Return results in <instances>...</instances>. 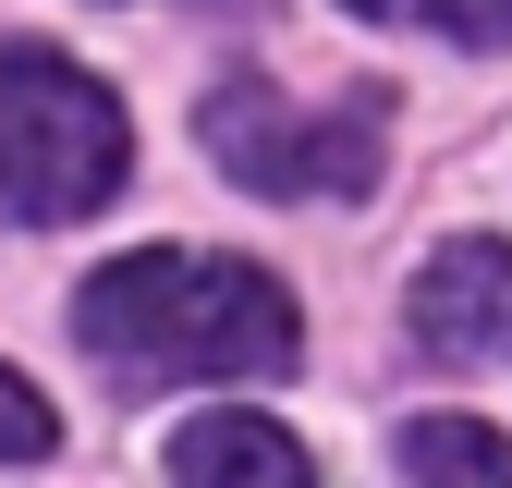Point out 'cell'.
<instances>
[{
	"label": "cell",
	"mask_w": 512,
	"mask_h": 488,
	"mask_svg": "<svg viewBox=\"0 0 512 488\" xmlns=\"http://www.w3.org/2000/svg\"><path fill=\"white\" fill-rule=\"evenodd\" d=\"M74 342L122 379H293L305 318L269 269L208 257V244H147L110 257L74 293Z\"/></svg>",
	"instance_id": "cell-1"
},
{
	"label": "cell",
	"mask_w": 512,
	"mask_h": 488,
	"mask_svg": "<svg viewBox=\"0 0 512 488\" xmlns=\"http://www.w3.org/2000/svg\"><path fill=\"white\" fill-rule=\"evenodd\" d=\"M122 98L61 49H0V208L13 220H98L122 196Z\"/></svg>",
	"instance_id": "cell-2"
},
{
	"label": "cell",
	"mask_w": 512,
	"mask_h": 488,
	"mask_svg": "<svg viewBox=\"0 0 512 488\" xmlns=\"http://www.w3.org/2000/svg\"><path fill=\"white\" fill-rule=\"evenodd\" d=\"M208 159L244 183V196H366L378 183V135H391V98H354V110H293L281 86H208L196 110Z\"/></svg>",
	"instance_id": "cell-3"
},
{
	"label": "cell",
	"mask_w": 512,
	"mask_h": 488,
	"mask_svg": "<svg viewBox=\"0 0 512 488\" xmlns=\"http://www.w3.org/2000/svg\"><path fill=\"white\" fill-rule=\"evenodd\" d=\"M403 330H415V354H439V366L512 354V244H500V232L439 244V257L415 269V293H403Z\"/></svg>",
	"instance_id": "cell-4"
},
{
	"label": "cell",
	"mask_w": 512,
	"mask_h": 488,
	"mask_svg": "<svg viewBox=\"0 0 512 488\" xmlns=\"http://www.w3.org/2000/svg\"><path fill=\"white\" fill-rule=\"evenodd\" d=\"M171 488H317V464L269 415H196L171 427Z\"/></svg>",
	"instance_id": "cell-5"
},
{
	"label": "cell",
	"mask_w": 512,
	"mask_h": 488,
	"mask_svg": "<svg viewBox=\"0 0 512 488\" xmlns=\"http://www.w3.org/2000/svg\"><path fill=\"white\" fill-rule=\"evenodd\" d=\"M403 476L415 488H512V440L476 415H415L403 427Z\"/></svg>",
	"instance_id": "cell-6"
},
{
	"label": "cell",
	"mask_w": 512,
	"mask_h": 488,
	"mask_svg": "<svg viewBox=\"0 0 512 488\" xmlns=\"http://www.w3.org/2000/svg\"><path fill=\"white\" fill-rule=\"evenodd\" d=\"M366 25H415V37H464V49H512V0H342Z\"/></svg>",
	"instance_id": "cell-7"
},
{
	"label": "cell",
	"mask_w": 512,
	"mask_h": 488,
	"mask_svg": "<svg viewBox=\"0 0 512 488\" xmlns=\"http://www.w3.org/2000/svg\"><path fill=\"white\" fill-rule=\"evenodd\" d=\"M49 440H61V415H49V403L13 379V366H0V464H37Z\"/></svg>",
	"instance_id": "cell-8"
}]
</instances>
